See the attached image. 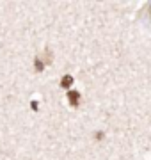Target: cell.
<instances>
[{
	"instance_id": "6da1fadb",
	"label": "cell",
	"mask_w": 151,
	"mask_h": 160,
	"mask_svg": "<svg viewBox=\"0 0 151 160\" xmlns=\"http://www.w3.org/2000/svg\"><path fill=\"white\" fill-rule=\"evenodd\" d=\"M68 98H70V103L75 107V105H78V100H80V94L78 92H75V91H71L70 94H68Z\"/></svg>"
},
{
	"instance_id": "7a4b0ae2",
	"label": "cell",
	"mask_w": 151,
	"mask_h": 160,
	"mask_svg": "<svg viewBox=\"0 0 151 160\" xmlns=\"http://www.w3.org/2000/svg\"><path fill=\"white\" fill-rule=\"evenodd\" d=\"M71 84H73V78H71L70 75H66V77L62 78V82H61V86H62V87H70Z\"/></svg>"
}]
</instances>
